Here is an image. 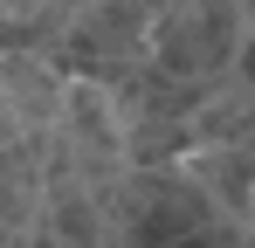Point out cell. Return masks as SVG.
Listing matches in <instances>:
<instances>
[{
	"label": "cell",
	"instance_id": "5",
	"mask_svg": "<svg viewBox=\"0 0 255 248\" xmlns=\"http://www.w3.org/2000/svg\"><path fill=\"white\" fill-rule=\"evenodd\" d=\"M35 221L55 235V248H104L111 242L104 200H97L90 186H76V179H42V214H35Z\"/></svg>",
	"mask_w": 255,
	"mask_h": 248
},
{
	"label": "cell",
	"instance_id": "1",
	"mask_svg": "<svg viewBox=\"0 0 255 248\" xmlns=\"http://www.w3.org/2000/svg\"><path fill=\"white\" fill-rule=\"evenodd\" d=\"M145 55L172 76H228L249 69V0H172L145 28Z\"/></svg>",
	"mask_w": 255,
	"mask_h": 248
},
{
	"label": "cell",
	"instance_id": "6",
	"mask_svg": "<svg viewBox=\"0 0 255 248\" xmlns=\"http://www.w3.org/2000/svg\"><path fill=\"white\" fill-rule=\"evenodd\" d=\"M186 131H193V145H249V69L207 76Z\"/></svg>",
	"mask_w": 255,
	"mask_h": 248
},
{
	"label": "cell",
	"instance_id": "2",
	"mask_svg": "<svg viewBox=\"0 0 255 248\" xmlns=\"http://www.w3.org/2000/svg\"><path fill=\"white\" fill-rule=\"evenodd\" d=\"M145 28L152 14L138 0H90L62 21V35L48 41V62L62 76H90V83H118L145 55Z\"/></svg>",
	"mask_w": 255,
	"mask_h": 248
},
{
	"label": "cell",
	"instance_id": "3",
	"mask_svg": "<svg viewBox=\"0 0 255 248\" xmlns=\"http://www.w3.org/2000/svg\"><path fill=\"white\" fill-rule=\"evenodd\" d=\"M62 69L35 55V48H0V97L14 104V118H21V138H42L55 111H62Z\"/></svg>",
	"mask_w": 255,
	"mask_h": 248
},
{
	"label": "cell",
	"instance_id": "7",
	"mask_svg": "<svg viewBox=\"0 0 255 248\" xmlns=\"http://www.w3.org/2000/svg\"><path fill=\"white\" fill-rule=\"evenodd\" d=\"M42 214V152L28 138L0 145V228H35Z\"/></svg>",
	"mask_w": 255,
	"mask_h": 248
},
{
	"label": "cell",
	"instance_id": "8",
	"mask_svg": "<svg viewBox=\"0 0 255 248\" xmlns=\"http://www.w3.org/2000/svg\"><path fill=\"white\" fill-rule=\"evenodd\" d=\"M14 138H21V118H14V104L0 97V145H14Z\"/></svg>",
	"mask_w": 255,
	"mask_h": 248
},
{
	"label": "cell",
	"instance_id": "4",
	"mask_svg": "<svg viewBox=\"0 0 255 248\" xmlns=\"http://www.w3.org/2000/svg\"><path fill=\"white\" fill-rule=\"evenodd\" d=\"M179 172L207 193V207L221 221H242L249 228V145H193Z\"/></svg>",
	"mask_w": 255,
	"mask_h": 248
}]
</instances>
